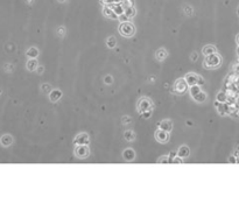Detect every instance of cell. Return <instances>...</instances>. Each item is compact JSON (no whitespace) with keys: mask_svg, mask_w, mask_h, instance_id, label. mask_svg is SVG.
<instances>
[{"mask_svg":"<svg viewBox=\"0 0 239 211\" xmlns=\"http://www.w3.org/2000/svg\"><path fill=\"white\" fill-rule=\"evenodd\" d=\"M221 64H222V57L217 53L204 56L203 67L206 69H216V68L221 67Z\"/></svg>","mask_w":239,"mask_h":211,"instance_id":"cell-1","label":"cell"},{"mask_svg":"<svg viewBox=\"0 0 239 211\" xmlns=\"http://www.w3.org/2000/svg\"><path fill=\"white\" fill-rule=\"evenodd\" d=\"M118 32L124 38H132L133 35L135 34V26L130 20L128 21L120 22V25L118 26Z\"/></svg>","mask_w":239,"mask_h":211,"instance_id":"cell-2","label":"cell"},{"mask_svg":"<svg viewBox=\"0 0 239 211\" xmlns=\"http://www.w3.org/2000/svg\"><path fill=\"white\" fill-rule=\"evenodd\" d=\"M137 110L139 114H142L144 112L154 110V104L148 97H141L137 103Z\"/></svg>","mask_w":239,"mask_h":211,"instance_id":"cell-3","label":"cell"},{"mask_svg":"<svg viewBox=\"0 0 239 211\" xmlns=\"http://www.w3.org/2000/svg\"><path fill=\"white\" fill-rule=\"evenodd\" d=\"M184 80H187L189 86H192V85H203L204 84V80L202 78L200 75H197L195 72H188L186 76H184Z\"/></svg>","mask_w":239,"mask_h":211,"instance_id":"cell-4","label":"cell"},{"mask_svg":"<svg viewBox=\"0 0 239 211\" xmlns=\"http://www.w3.org/2000/svg\"><path fill=\"white\" fill-rule=\"evenodd\" d=\"M74 154L78 159H86L90 155L89 145H76L74 149Z\"/></svg>","mask_w":239,"mask_h":211,"instance_id":"cell-5","label":"cell"},{"mask_svg":"<svg viewBox=\"0 0 239 211\" xmlns=\"http://www.w3.org/2000/svg\"><path fill=\"white\" fill-rule=\"evenodd\" d=\"M174 91L179 95H182V93L189 91V85L187 83V80L184 78H179L176 80V82L174 83Z\"/></svg>","mask_w":239,"mask_h":211,"instance_id":"cell-6","label":"cell"},{"mask_svg":"<svg viewBox=\"0 0 239 211\" xmlns=\"http://www.w3.org/2000/svg\"><path fill=\"white\" fill-rule=\"evenodd\" d=\"M154 136H155V139L160 144H167L169 140H170V132H167V131H163V130H160L158 128L155 133H154Z\"/></svg>","mask_w":239,"mask_h":211,"instance_id":"cell-7","label":"cell"},{"mask_svg":"<svg viewBox=\"0 0 239 211\" xmlns=\"http://www.w3.org/2000/svg\"><path fill=\"white\" fill-rule=\"evenodd\" d=\"M74 144L75 145H89L90 144V138L89 134L85 132H82L74 138Z\"/></svg>","mask_w":239,"mask_h":211,"instance_id":"cell-8","label":"cell"},{"mask_svg":"<svg viewBox=\"0 0 239 211\" xmlns=\"http://www.w3.org/2000/svg\"><path fill=\"white\" fill-rule=\"evenodd\" d=\"M158 128L167 132H171L173 131V121L170 119H163L158 124Z\"/></svg>","mask_w":239,"mask_h":211,"instance_id":"cell-9","label":"cell"},{"mask_svg":"<svg viewBox=\"0 0 239 211\" xmlns=\"http://www.w3.org/2000/svg\"><path fill=\"white\" fill-rule=\"evenodd\" d=\"M121 156H123V159H124L125 161L131 162V161H133L135 159V151H134L133 148H126V149L123 151Z\"/></svg>","mask_w":239,"mask_h":211,"instance_id":"cell-10","label":"cell"},{"mask_svg":"<svg viewBox=\"0 0 239 211\" xmlns=\"http://www.w3.org/2000/svg\"><path fill=\"white\" fill-rule=\"evenodd\" d=\"M62 91H61L60 89H53L49 92V95H48V97H49V100L53 101V103H56V101H58L62 98Z\"/></svg>","mask_w":239,"mask_h":211,"instance_id":"cell-11","label":"cell"},{"mask_svg":"<svg viewBox=\"0 0 239 211\" xmlns=\"http://www.w3.org/2000/svg\"><path fill=\"white\" fill-rule=\"evenodd\" d=\"M103 15L104 17H106L109 18V19H113V20H117L118 19V15L115 14V12L113 11V8L112 7H110V6H104V8H103Z\"/></svg>","mask_w":239,"mask_h":211,"instance_id":"cell-12","label":"cell"},{"mask_svg":"<svg viewBox=\"0 0 239 211\" xmlns=\"http://www.w3.org/2000/svg\"><path fill=\"white\" fill-rule=\"evenodd\" d=\"M189 155H190V148H189L187 145L180 146L179 151H177V156L182 157V159H187Z\"/></svg>","mask_w":239,"mask_h":211,"instance_id":"cell-13","label":"cell"},{"mask_svg":"<svg viewBox=\"0 0 239 211\" xmlns=\"http://www.w3.org/2000/svg\"><path fill=\"white\" fill-rule=\"evenodd\" d=\"M13 141L14 140H13V136L11 134H4L0 138V144L4 147H9L13 144Z\"/></svg>","mask_w":239,"mask_h":211,"instance_id":"cell-14","label":"cell"},{"mask_svg":"<svg viewBox=\"0 0 239 211\" xmlns=\"http://www.w3.org/2000/svg\"><path fill=\"white\" fill-rule=\"evenodd\" d=\"M38 67V62L36 59H29L26 63V68L28 71H36V69Z\"/></svg>","mask_w":239,"mask_h":211,"instance_id":"cell-15","label":"cell"},{"mask_svg":"<svg viewBox=\"0 0 239 211\" xmlns=\"http://www.w3.org/2000/svg\"><path fill=\"white\" fill-rule=\"evenodd\" d=\"M216 109H217L218 113L221 114V116H226V114L230 113V111H229V106L225 104V103H219L218 101V105L215 106Z\"/></svg>","mask_w":239,"mask_h":211,"instance_id":"cell-16","label":"cell"},{"mask_svg":"<svg viewBox=\"0 0 239 211\" xmlns=\"http://www.w3.org/2000/svg\"><path fill=\"white\" fill-rule=\"evenodd\" d=\"M202 53H203L204 56L210 55V54H215V53H217V48H216V46H214V44H206V46L203 47Z\"/></svg>","mask_w":239,"mask_h":211,"instance_id":"cell-17","label":"cell"},{"mask_svg":"<svg viewBox=\"0 0 239 211\" xmlns=\"http://www.w3.org/2000/svg\"><path fill=\"white\" fill-rule=\"evenodd\" d=\"M38 54H40V51H38V49L36 47H30V48H28L27 51H26V55L28 56L29 59H38Z\"/></svg>","mask_w":239,"mask_h":211,"instance_id":"cell-18","label":"cell"},{"mask_svg":"<svg viewBox=\"0 0 239 211\" xmlns=\"http://www.w3.org/2000/svg\"><path fill=\"white\" fill-rule=\"evenodd\" d=\"M167 56H168V51H167L165 48H160V49H158L156 53H155V59H158V61H163Z\"/></svg>","mask_w":239,"mask_h":211,"instance_id":"cell-19","label":"cell"},{"mask_svg":"<svg viewBox=\"0 0 239 211\" xmlns=\"http://www.w3.org/2000/svg\"><path fill=\"white\" fill-rule=\"evenodd\" d=\"M124 14L128 18V19H130V20H131L132 18L135 17V14H137V9H135L134 6H128V7H125Z\"/></svg>","mask_w":239,"mask_h":211,"instance_id":"cell-20","label":"cell"},{"mask_svg":"<svg viewBox=\"0 0 239 211\" xmlns=\"http://www.w3.org/2000/svg\"><path fill=\"white\" fill-rule=\"evenodd\" d=\"M191 98L195 101H196V103H204V101L206 100L208 96H206V93H205L204 91H201L200 93L195 95V96H194V97H191Z\"/></svg>","mask_w":239,"mask_h":211,"instance_id":"cell-21","label":"cell"},{"mask_svg":"<svg viewBox=\"0 0 239 211\" xmlns=\"http://www.w3.org/2000/svg\"><path fill=\"white\" fill-rule=\"evenodd\" d=\"M124 138L126 141H130V142H131V141H134L137 136H135V133H134L132 130H126V131L124 132Z\"/></svg>","mask_w":239,"mask_h":211,"instance_id":"cell-22","label":"cell"},{"mask_svg":"<svg viewBox=\"0 0 239 211\" xmlns=\"http://www.w3.org/2000/svg\"><path fill=\"white\" fill-rule=\"evenodd\" d=\"M117 46V39L115 36H109L106 39V47L109 49H113Z\"/></svg>","mask_w":239,"mask_h":211,"instance_id":"cell-23","label":"cell"},{"mask_svg":"<svg viewBox=\"0 0 239 211\" xmlns=\"http://www.w3.org/2000/svg\"><path fill=\"white\" fill-rule=\"evenodd\" d=\"M202 91L201 89V85H192V86H189V93H190V96L191 97H194L195 95H197V93H200Z\"/></svg>","mask_w":239,"mask_h":211,"instance_id":"cell-24","label":"cell"},{"mask_svg":"<svg viewBox=\"0 0 239 211\" xmlns=\"http://www.w3.org/2000/svg\"><path fill=\"white\" fill-rule=\"evenodd\" d=\"M216 100L219 101V103H226L227 97H226V95H225V92L219 91V92L217 93V96H216Z\"/></svg>","mask_w":239,"mask_h":211,"instance_id":"cell-25","label":"cell"},{"mask_svg":"<svg viewBox=\"0 0 239 211\" xmlns=\"http://www.w3.org/2000/svg\"><path fill=\"white\" fill-rule=\"evenodd\" d=\"M113 11L115 12V14L119 17V15H121V14H124V12H125V7H123V6H120V5H114L113 7Z\"/></svg>","mask_w":239,"mask_h":211,"instance_id":"cell-26","label":"cell"},{"mask_svg":"<svg viewBox=\"0 0 239 211\" xmlns=\"http://www.w3.org/2000/svg\"><path fill=\"white\" fill-rule=\"evenodd\" d=\"M41 90H42L43 92L49 93L53 90V88H51V85L49 83H43V84H41Z\"/></svg>","mask_w":239,"mask_h":211,"instance_id":"cell-27","label":"cell"},{"mask_svg":"<svg viewBox=\"0 0 239 211\" xmlns=\"http://www.w3.org/2000/svg\"><path fill=\"white\" fill-rule=\"evenodd\" d=\"M103 82L106 85H111L112 83H113V77H112L111 75H106V76H104V78H103Z\"/></svg>","mask_w":239,"mask_h":211,"instance_id":"cell-28","label":"cell"},{"mask_svg":"<svg viewBox=\"0 0 239 211\" xmlns=\"http://www.w3.org/2000/svg\"><path fill=\"white\" fill-rule=\"evenodd\" d=\"M183 12L186 13V15H188V17H190V15H192V12H194V9H192L191 6H189V5H187V6H184Z\"/></svg>","mask_w":239,"mask_h":211,"instance_id":"cell-29","label":"cell"},{"mask_svg":"<svg viewBox=\"0 0 239 211\" xmlns=\"http://www.w3.org/2000/svg\"><path fill=\"white\" fill-rule=\"evenodd\" d=\"M56 32H57V34H58L60 36H64L65 33H67V30H65V27H64V26H60V27L57 28Z\"/></svg>","mask_w":239,"mask_h":211,"instance_id":"cell-30","label":"cell"},{"mask_svg":"<svg viewBox=\"0 0 239 211\" xmlns=\"http://www.w3.org/2000/svg\"><path fill=\"white\" fill-rule=\"evenodd\" d=\"M121 122H123V125H128V124L132 122V118L128 117V116H124L123 119H121Z\"/></svg>","mask_w":239,"mask_h":211,"instance_id":"cell-31","label":"cell"},{"mask_svg":"<svg viewBox=\"0 0 239 211\" xmlns=\"http://www.w3.org/2000/svg\"><path fill=\"white\" fill-rule=\"evenodd\" d=\"M168 162H170L169 156H162V157L158 159V163H168Z\"/></svg>","mask_w":239,"mask_h":211,"instance_id":"cell-32","label":"cell"},{"mask_svg":"<svg viewBox=\"0 0 239 211\" xmlns=\"http://www.w3.org/2000/svg\"><path fill=\"white\" fill-rule=\"evenodd\" d=\"M183 161L184 159H182V157H180V156H174V159L173 160H170V162H173V163H183Z\"/></svg>","mask_w":239,"mask_h":211,"instance_id":"cell-33","label":"cell"},{"mask_svg":"<svg viewBox=\"0 0 239 211\" xmlns=\"http://www.w3.org/2000/svg\"><path fill=\"white\" fill-rule=\"evenodd\" d=\"M152 113H153V111H147V112H144L142 114H140L142 118H145V119H148L152 116Z\"/></svg>","mask_w":239,"mask_h":211,"instance_id":"cell-34","label":"cell"},{"mask_svg":"<svg viewBox=\"0 0 239 211\" xmlns=\"http://www.w3.org/2000/svg\"><path fill=\"white\" fill-rule=\"evenodd\" d=\"M190 59H191V61H197V59H198V54H197L196 51H194V53H191Z\"/></svg>","mask_w":239,"mask_h":211,"instance_id":"cell-35","label":"cell"},{"mask_svg":"<svg viewBox=\"0 0 239 211\" xmlns=\"http://www.w3.org/2000/svg\"><path fill=\"white\" fill-rule=\"evenodd\" d=\"M118 19H119V20H120V22L128 21V20H130V19H128V18L126 17V15H125V14H121V15H119V18H118Z\"/></svg>","mask_w":239,"mask_h":211,"instance_id":"cell-36","label":"cell"},{"mask_svg":"<svg viewBox=\"0 0 239 211\" xmlns=\"http://www.w3.org/2000/svg\"><path fill=\"white\" fill-rule=\"evenodd\" d=\"M43 71H44V68H43L42 65H38V69H36V72H38V75H42Z\"/></svg>","mask_w":239,"mask_h":211,"instance_id":"cell-37","label":"cell"},{"mask_svg":"<svg viewBox=\"0 0 239 211\" xmlns=\"http://www.w3.org/2000/svg\"><path fill=\"white\" fill-rule=\"evenodd\" d=\"M235 157H236V156H232V157H230V159H229V162H233V163H236V162H237V160H236Z\"/></svg>","mask_w":239,"mask_h":211,"instance_id":"cell-38","label":"cell"},{"mask_svg":"<svg viewBox=\"0 0 239 211\" xmlns=\"http://www.w3.org/2000/svg\"><path fill=\"white\" fill-rule=\"evenodd\" d=\"M236 53H237V57H238V59H239V46L237 47V49H236Z\"/></svg>","mask_w":239,"mask_h":211,"instance_id":"cell-39","label":"cell"},{"mask_svg":"<svg viewBox=\"0 0 239 211\" xmlns=\"http://www.w3.org/2000/svg\"><path fill=\"white\" fill-rule=\"evenodd\" d=\"M236 42H237V44L239 46V34L237 35V38H236Z\"/></svg>","mask_w":239,"mask_h":211,"instance_id":"cell-40","label":"cell"},{"mask_svg":"<svg viewBox=\"0 0 239 211\" xmlns=\"http://www.w3.org/2000/svg\"><path fill=\"white\" fill-rule=\"evenodd\" d=\"M57 1H58V3H61V4H64V3H67L68 0H57Z\"/></svg>","mask_w":239,"mask_h":211,"instance_id":"cell-41","label":"cell"},{"mask_svg":"<svg viewBox=\"0 0 239 211\" xmlns=\"http://www.w3.org/2000/svg\"><path fill=\"white\" fill-rule=\"evenodd\" d=\"M27 3H28V4H32V3H33V0H27Z\"/></svg>","mask_w":239,"mask_h":211,"instance_id":"cell-42","label":"cell"},{"mask_svg":"<svg viewBox=\"0 0 239 211\" xmlns=\"http://www.w3.org/2000/svg\"><path fill=\"white\" fill-rule=\"evenodd\" d=\"M237 14L239 15V6H238V8H237Z\"/></svg>","mask_w":239,"mask_h":211,"instance_id":"cell-43","label":"cell"},{"mask_svg":"<svg viewBox=\"0 0 239 211\" xmlns=\"http://www.w3.org/2000/svg\"><path fill=\"white\" fill-rule=\"evenodd\" d=\"M0 95H1V90H0Z\"/></svg>","mask_w":239,"mask_h":211,"instance_id":"cell-44","label":"cell"}]
</instances>
